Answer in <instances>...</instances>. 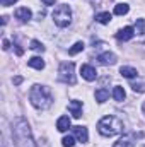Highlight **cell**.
<instances>
[{"label": "cell", "mask_w": 145, "mask_h": 147, "mask_svg": "<svg viewBox=\"0 0 145 147\" xmlns=\"http://www.w3.org/2000/svg\"><path fill=\"white\" fill-rule=\"evenodd\" d=\"M12 137L17 147H36L29 123L24 118H15V121L12 123Z\"/></svg>", "instance_id": "obj_1"}, {"label": "cell", "mask_w": 145, "mask_h": 147, "mask_svg": "<svg viewBox=\"0 0 145 147\" xmlns=\"http://www.w3.org/2000/svg\"><path fill=\"white\" fill-rule=\"evenodd\" d=\"M29 101L38 110H48L53 103V96H51V92L46 86L34 84L29 91Z\"/></svg>", "instance_id": "obj_2"}, {"label": "cell", "mask_w": 145, "mask_h": 147, "mask_svg": "<svg viewBox=\"0 0 145 147\" xmlns=\"http://www.w3.org/2000/svg\"><path fill=\"white\" fill-rule=\"evenodd\" d=\"M97 130H99V134L104 135V137H113V135L123 132V121H121L118 116H113V115L103 116V118L97 121Z\"/></svg>", "instance_id": "obj_3"}, {"label": "cell", "mask_w": 145, "mask_h": 147, "mask_svg": "<svg viewBox=\"0 0 145 147\" xmlns=\"http://www.w3.org/2000/svg\"><path fill=\"white\" fill-rule=\"evenodd\" d=\"M53 21H55V24H56L58 28H67V26H70V22H72V10H70V7L65 5V3L58 5V7L53 10Z\"/></svg>", "instance_id": "obj_4"}, {"label": "cell", "mask_w": 145, "mask_h": 147, "mask_svg": "<svg viewBox=\"0 0 145 147\" xmlns=\"http://www.w3.org/2000/svg\"><path fill=\"white\" fill-rule=\"evenodd\" d=\"M58 79L65 84H75V63L73 62H63L58 69Z\"/></svg>", "instance_id": "obj_5"}, {"label": "cell", "mask_w": 145, "mask_h": 147, "mask_svg": "<svg viewBox=\"0 0 145 147\" xmlns=\"http://www.w3.org/2000/svg\"><path fill=\"white\" fill-rule=\"evenodd\" d=\"M80 74H82V77H84L85 80H89V82H92V80L97 79V70H96L92 65H82V67H80Z\"/></svg>", "instance_id": "obj_6"}, {"label": "cell", "mask_w": 145, "mask_h": 147, "mask_svg": "<svg viewBox=\"0 0 145 147\" xmlns=\"http://www.w3.org/2000/svg\"><path fill=\"white\" fill-rule=\"evenodd\" d=\"M73 135H75V139L79 140V142H87L89 140V132H87V128L85 127H82V125H77V127H73L72 128Z\"/></svg>", "instance_id": "obj_7"}, {"label": "cell", "mask_w": 145, "mask_h": 147, "mask_svg": "<svg viewBox=\"0 0 145 147\" xmlns=\"http://www.w3.org/2000/svg\"><path fill=\"white\" fill-rule=\"evenodd\" d=\"M133 36H135V29L132 26H126V28H123L116 33V39H119V41H128Z\"/></svg>", "instance_id": "obj_8"}, {"label": "cell", "mask_w": 145, "mask_h": 147, "mask_svg": "<svg viewBox=\"0 0 145 147\" xmlns=\"http://www.w3.org/2000/svg\"><path fill=\"white\" fill-rule=\"evenodd\" d=\"M97 62L101 65H114L116 63V55L111 53V51H104V53H101L97 57Z\"/></svg>", "instance_id": "obj_9"}, {"label": "cell", "mask_w": 145, "mask_h": 147, "mask_svg": "<svg viewBox=\"0 0 145 147\" xmlns=\"http://www.w3.org/2000/svg\"><path fill=\"white\" fill-rule=\"evenodd\" d=\"M31 17H33V12H31L28 7H19V9L15 10V19H19L21 22H28Z\"/></svg>", "instance_id": "obj_10"}, {"label": "cell", "mask_w": 145, "mask_h": 147, "mask_svg": "<svg viewBox=\"0 0 145 147\" xmlns=\"http://www.w3.org/2000/svg\"><path fill=\"white\" fill-rule=\"evenodd\" d=\"M68 110L73 115V118H80L82 116V101H77V99H72L68 103Z\"/></svg>", "instance_id": "obj_11"}, {"label": "cell", "mask_w": 145, "mask_h": 147, "mask_svg": "<svg viewBox=\"0 0 145 147\" xmlns=\"http://www.w3.org/2000/svg\"><path fill=\"white\" fill-rule=\"evenodd\" d=\"M70 125H72V121H70L68 116H60L58 121H56V128H58V132H67V130L70 128Z\"/></svg>", "instance_id": "obj_12"}, {"label": "cell", "mask_w": 145, "mask_h": 147, "mask_svg": "<svg viewBox=\"0 0 145 147\" xmlns=\"http://www.w3.org/2000/svg\"><path fill=\"white\" fill-rule=\"evenodd\" d=\"M137 135V134H135ZM135 135H123L116 144H114V147H133V137Z\"/></svg>", "instance_id": "obj_13"}, {"label": "cell", "mask_w": 145, "mask_h": 147, "mask_svg": "<svg viewBox=\"0 0 145 147\" xmlns=\"http://www.w3.org/2000/svg\"><path fill=\"white\" fill-rule=\"evenodd\" d=\"M28 65L33 67V69H36V70H43L44 69V60L41 57H33V58H29Z\"/></svg>", "instance_id": "obj_14"}, {"label": "cell", "mask_w": 145, "mask_h": 147, "mask_svg": "<svg viewBox=\"0 0 145 147\" xmlns=\"http://www.w3.org/2000/svg\"><path fill=\"white\" fill-rule=\"evenodd\" d=\"M94 96H96V101L103 105V103L109 98V91L106 89V87H99V89L96 91V94H94Z\"/></svg>", "instance_id": "obj_15"}, {"label": "cell", "mask_w": 145, "mask_h": 147, "mask_svg": "<svg viewBox=\"0 0 145 147\" xmlns=\"http://www.w3.org/2000/svg\"><path fill=\"white\" fill-rule=\"evenodd\" d=\"M119 74H121L123 77H126V79H133V77L138 75L137 69H133V67H121V69H119Z\"/></svg>", "instance_id": "obj_16"}, {"label": "cell", "mask_w": 145, "mask_h": 147, "mask_svg": "<svg viewBox=\"0 0 145 147\" xmlns=\"http://www.w3.org/2000/svg\"><path fill=\"white\" fill-rule=\"evenodd\" d=\"M113 98H114L116 101H119V103H121V101L126 98V92H125V89H123L121 86H116V87L113 89Z\"/></svg>", "instance_id": "obj_17"}, {"label": "cell", "mask_w": 145, "mask_h": 147, "mask_svg": "<svg viewBox=\"0 0 145 147\" xmlns=\"http://www.w3.org/2000/svg\"><path fill=\"white\" fill-rule=\"evenodd\" d=\"M128 10H130L128 3H118V5H114V14L116 16H125V14H128Z\"/></svg>", "instance_id": "obj_18"}, {"label": "cell", "mask_w": 145, "mask_h": 147, "mask_svg": "<svg viewBox=\"0 0 145 147\" xmlns=\"http://www.w3.org/2000/svg\"><path fill=\"white\" fill-rule=\"evenodd\" d=\"M111 19H113V16H111L109 12H101V14H97V16H96V21H97V22H101V24H109V22H111Z\"/></svg>", "instance_id": "obj_19"}, {"label": "cell", "mask_w": 145, "mask_h": 147, "mask_svg": "<svg viewBox=\"0 0 145 147\" xmlns=\"http://www.w3.org/2000/svg\"><path fill=\"white\" fill-rule=\"evenodd\" d=\"M84 46H85V45H84L82 41H77V43L73 45L72 48L68 50V53H70V55H77V53H80V51L84 50Z\"/></svg>", "instance_id": "obj_20"}, {"label": "cell", "mask_w": 145, "mask_h": 147, "mask_svg": "<svg viewBox=\"0 0 145 147\" xmlns=\"http://www.w3.org/2000/svg\"><path fill=\"white\" fill-rule=\"evenodd\" d=\"M31 50H34V51H39V53H43L44 51V46H43V43L41 41H38V39H33L31 41V46H29Z\"/></svg>", "instance_id": "obj_21"}, {"label": "cell", "mask_w": 145, "mask_h": 147, "mask_svg": "<svg viewBox=\"0 0 145 147\" xmlns=\"http://www.w3.org/2000/svg\"><path fill=\"white\" fill-rule=\"evenodd\" d=\"M73 144H75V139L72 135H67V137L62 139V146L63 147H73Z\"/></svg>", "instance_id": "obj_22"}, {"label": "cell", "mask_w": 145, "mask_h": 147, "mask_svg": "<svg viewBox=\"0 0 145 147\" xmlns=\"http://www.w3.org/2000/svg\"><path fill=\"white\" fill-rule=\"evenodd\" d=\"M132 89H133L135 92H145V84L144 82H138V84L133 82V84H132Z\"/></svg>", "instance_id": "obj_23"}, {"label": "cell", "mask_w": 145, "mask_h": 147, "mask_svg": "<svg viewBox=\"0 0 145 147\" xmlns=\"http://www.w3.org/2000/svg\"><path fill=\"white\" fill-rule=\"evenodd\" d=\"M17 0H0V3L3 5V7H9V5H14Z\"/></svg>", "instance_id": "obj_24"}, {"label": "cell", "mask_w": 145, "mask_h": 147, "mask_svg": "<svg viewBox=\"0 0 145 147\" xmlns=\"http://www.w3.org/2000/svg\"><path fill=\"white\" fill-rule=\"evenodd\" d=\"M2 48H3V50H9V48H10V41H9V39H3V41H2Z\"/></svg>", "instance_id": "obj_25"}, {"label": "cell", "mask_w": 145, "mask_h": 147, "mask_svg": "<svg viewBox=\"0 0 145 147\" xmlns=\"http://www.w3.org/2000/svg\"><path fill=\"white\" fill-rule=\"evenodd\" d=\"M21 82H22V77H14V84L15 86H19Z\"/></svg>", "instance_id": "obj_26"}, {"label": "cell", "mask_w": 145, "mask_h": 147, "mask_svg": "<svg viewBox=\"0 0 145 147\" xmlns=\"http://www.w3.org/2000/svg\"><path fill=\"white\" fill-rule=\"evenodd\" d=\"M43 3H44V5H53L55 0H43Z\"/></svg>", "instance_id": "obj_27"}, {"label": "cell", "mask_w": 145, "mask_h": 147, "mask_svg": "<svg viewBox=\"0 0 145 147\" xmlns=\"http://www.w3.org/2000/svg\"><path fill=\"white\" fill-rule=\"evenodd\" d=\"M144 147H145V146H144Z\"/></svg>", "instance_id": "obj_28"}]
</instances>
